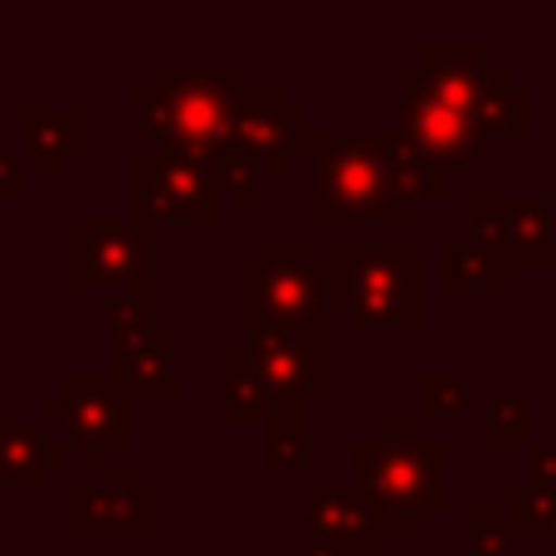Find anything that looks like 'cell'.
Returning a JSON list of instances; mask_svg holds the SVG:
<instances>
[{
	"label": "cell",
	"instance_id": "1",
	"mask_svg": "<svg viewBox=\"0 0 556 556\" xmlns=\"http://www.w3.org/2000/svg\"><path fill=\"white\" fill-rule=\"evenodd\" d=\"M307 156H313V195H307L313 225H420L425 201L401 181L376 132H317Z\"/></svg>",
	"mask_w": 556,
	"mask_h": 556
},
{
	"label": "cell",
	"instance_id": "2",
	"mask_svg": "<svg viewBox=\"0 0 556 556\" xmlns=\"http://www.w3.org/2000/svg\"><path fill=\"white\" fill-rule=\"evenodd\" d=\"M244 98L240 64H156L132 88V117L156 142H181L220 156L235 137V108Z\"/></svg>",
	"mask_w": 556,
	"mask_h": 556
},
{
	"label": "cell",
	"instance_id": "3",
	"mask_svg": "<svg viewBox=\"0 0 556 556\" xmlns=\"http://www.w3.org/2000/svg\"><path fill=\"white\" fill-rule=\"evenodd\" d=\"M352 464L381 538H410L434 508H444V444L425 440L420 420H381L376 440L352 450Z\"/></svg>",
	"mask_w": 556,
	"mask_h": 556
},
{
	"label": "cell",
	"instance_id": "4",
	"mask_svg": "<svg viewBox=\"0 0 556 556\" xmlns=\"http://www.w3.org/2000/svg\"><path fill=\"white\" fill-rule=\"evenodd\" d=\"M332 313L356 327H391L415 337L425 327V254L420 244H332L327 250Z\"/></svg>",
	"mask_w": 556,
	"mask_h": 556
},
{
	"label": "cell",
	"instance_id": "5",
	"mask_svg": "<svg viewBox=\"0 0 556 556\" xmlns=\"http://www.w3.org/2000/svg\"><path fill=\"white\" fill-rule=\"evenodd\" d=\"M395 78L425 88L454 113L473 117L489 137L532 132V93L513 84V74L503 64H493L483 45H425L415 64L395 68Z\"/></svg>",
	"mask_w": 556,
	"mask_h": 556
},
{
	"label": "cell",
	"instance_id": "6",
	"mask_svg": "<svg viewBox=\"0 0 556 556\" xmlns=\"http://www.w3.org/2000/svg\"><path fill=\"white\" fill-rule=\"evenodd\" d=\"M332 293L307 244H269L260 264L240 274V327L264 332H327L332 337Z\"/></svg>",
	"mask_w": 556,
	"mask_h": 556
},
{
	"label": "cell",
	"instance_id": "7",
	"mask_svg": "<svg viewBox=\"0 0 556 556\" xmlns=\"http://www.w3.org/2000/svg\"><path fill=\"white\" fill-rule=\"evenodd\" d=\"M225 215L220 156L201 147L162 142L132 156V225H215Z\"/></svg>",
	"mask_w": 556,
	"mask_h": 556
},
{
	"label": "cell",
	"instance_id": "8",
	"mask_svg": "<svg viewBox=\"0 0 556 556\" xmlns=\"http://www.w3.org/2000/svg\"><path fill=\"white\" fill-rule=\"evenodd\" d=\"M93 283L156 303V235L132 220H68L64 288L84 293Z\"/></svg>",
	"mask_w": 556,
	"mask_h": 556
},
{
	"label": "cell",
	"instance_id": "9",
	"mask_svg": "<svg viewBox=\"0 0 556 556\" xmlns=\"http://www.w3.org/2000/svg\"><path fill=\"white\" fill-rule=\"evenodd\" d=\"M39 430H59L64 444H84L88 469H113V450L137 440L132 401L108 376H68L64 391L39 401Z\"/></svg>",
	"mask_w": 556,
	"mask_h": 556
},
{
	"label": "cell",
	"instance_id": "10",
	"mask_svg": "<svg viewBox=\"0 0 556 556\" xmlns=\"http://www.w3.org/2000/svg\"><path fill=\"white\" fill-rule=\"evenodd\" d=\"M469 240L493 250L513 274L518 269H552L556 264V215L542 201H464Z\"/></svg>",
	"mask_w": 556,
	"mask_h": 556
},
{
	"label": "cell",
	"instance_id": "11",
	"mask_svg": "<svg viewBox=\"0 0 556 556\" xmlns=\"http://www.w3.org/2000/svg\"><path fill=\"white\" fill-rule=\"evenodd\" d=\"M313 117L307 108H293L288 88H244L240 108H235V137L230 147L240 152L260 156L264 172L274 176H288L293 156H307L313 152Z\"/></svg>",
	"mask_w": 556,
	"mask_h": 556
},
{
	"label": "cell",
	"instance_id": "12",
	"mask_svg": "<svg viewBox=\"0 0 556 556\" xmlns=\"http://www.w3.org/2000/svg\"><path fill=\"white\" fill-rule=\"evenodd\" d=\"M250 362L274 401H327L332 395V337L264 332L250 337Z\"/></svg>",
	"mask_w": 556,
	"mask_h": 556
},
{
	"label": "cell",
	"instance_id": "13",
	"mask_svg": "<svg viewBox=\"0 0 556 556\" xmlns=\"http://www.w3.org/2000/svg\"><path fill=\"white\" fill-rule=\"evenodd\" d=\"M395 84H401V78H395ZM395 132L410 137V142L420 147V152L430 156V162L440 166L444 176L464 172V166H469L473 156H479L483 147L493 142V137L483 132L473 117L444 108L440 98H430L425 88H415V84H401V103H395Z\"/></svg>",
	"mask_w": 556,
	"mask_h": 556
},
{
	"label": "cell",
	"instance_id": "14",
	"mask_svg": "<svg viewBox=\"0 0 556 556\" xmlns=\"http://www.w3.org/2000/svg\"><path fill=\"white\" fill-rule=\"evenodd\" d=\"M64 528L74 538H152L156 532V493L132 489H68L64 493Z\"/></svg>",
	"mask_w": 556,
	"mask_h": 556
},
{
	"label": "cell",
	"instance_id": "15",
	"mask_svg": "<svg viewBox=\"0 0 556 556\" xmlns=\"http://www.w3.org/2000/svg\"><path fill=\"white\" fill-rule=\"evenodd\" d=\"M307 542L342 547L352 556L381 552V528H376L371 498L362 489H313L307 493Z\"/></svg>",
	"mask_w": 556,
	"mask_h": 556
},
{
	"label": "cell",
	"instance_id": "16",
	"mask_svg": "<svg viewBox=\"0 0 556 556\" xmlns=\"http://www.w3.org/2000/svg\"><path fill=\"white\" fill-rule=\"evenodd\" d=\"M176 352H181V337L156 332V337H147L142 346H132V352L108 356V381H113L127 401H176V395H181Z\"/></svg>",
	"mask_w": 556,
	"mask_h": 556
},
{
	"label": "cell",
	"instance_id": "17",
	"mask_svg": "<svg viewBox=\"0 0 556 556\" xmlns=\"http://www.w3.org/2000/svg\"><path fill=\"white\" fill-rule=\"evenodd\" d=\"M20 137H25L29 156H39V172L49 181H59L68 172V162L88 152V113L84 108H68V113L25 108L20 113Z\"/></svg>",
	"mask_w": 556,
	"mask_h": 556
},
{
	"label": "cell",
	"instance_id": "18",
	"mask_svg": "<svg viewBox=\"0 0 556 556\" xmlns=\"http://www.w3.org/2000/svg\"><path fill=\"white\" fill-rule=\"evenodd\" d=\"M68 459V444L54 440L45 430H29V425H10L5 430V454H0V489H20L35 493L45 483L49 469Z\"/></svg>",
	"mask_w": 556,
	"mask_h": 556
},
{
	"label": "cell",
	"instance_id": "19",
	"mask_svg": "<svg viewBox=\"0 0 556 556\" xmlns=\"http://www.w3.org/2000/svg\"><path fill=\"white\" fill-rule=\"evenodd\" d=\"M440 283L450 288V293H469V288H479V293H503V288L513 283V269L493 250H483L479 240H450L440 250Z\"/></svg>",
	"mask_w": 556,
	"mask_h": 556
},
{
	"label": "cell",
	"instance_id": "20",
	"mask_svg": "<svg viewBox=\"0 0 556 556\" xmlns=\"http://www.w3.org/2000/svg\"><path fill=\"white\" fill-rule=\"evenodd\" d=\"M274 410V395L264 391L250 352L220 356V420L225 425H264Z\"/></svg>",
	"mask_w": 556,
	"mask_h": 556
},
{
	"label": "cell",
	"instance_id": "21",
	"mask_svg": "<svg viewBox=\"0 0 556 556\" xmlns=\"http://www.w3.org/2000/svg\"><path fill=\"white\" fill-rule=\"evenodd\" d=\"M313 405L307 401H274L269 420H264V459L274 469H307L313 459Z\"/></svg>",
	"mask_w": 556,
	"mask_h": 556
},
{
	"label": "cell",
	"instance_id": "22",
	"mask_svg": "<svg viewBox=\"0 0 556 556\" xmlns=\"http://www.w3.org/2000/svg\"><path fill=\"white\" fill-rule=\"evenodd\" d=\"M376 142H381V152L391 156V166L401 172V181L410 186V191L420 195L425 205L440 201V195H444V172L420 152V147L410 142V137H401V132H376Z\"/></svg>",
	"mask_w": 556,
	"mask_h": 556
},
{
	"label": "cell",
	"instance_id": "23",
	"mask_svg": "<svg viewBox=\"0 0 556 556\" xmlns=\"http://www.w3.org/2000/svg\"><path fill=\"white\" fill-rule=\"evenodd\" d=\"M483 440L493 450H518V444H532V410L522 395H493L483 405Z\"/></svg>",
	"mask_w": 556,
	"mask_h": 556
},
{
	"label": "cell",
	"instance_id": "24",
	"mask_svg": "<svg viewBox=\"0 0 556 556\" xmlns=\"http://www.w3.org/2000/svg\"><path fill=\"white\" fill-rule=\"evenodd\" d=\"M108 332H113V352H132V346H142L147 337H156L152 298L113 293V303H108Z\"/></svg>",
	"mask_w": 556,
	"mask_h": 556
},
{
	"label": "cell",
	"instance_id": "25",
	"mask_svg": "<svg viewBox=\"0 0 556 556\" xmlns=\"http://www.w3.org/2000/svg\"><path fill=\"white\" fill-rule=\"evenodd\" d=\"M269 181L274 176L264 172L260 156L240 152V147H225L220 152V191L230 195V201H264V195H269Z\"/></svg>",
	"mask_w": 556,
	"mask_h": 556
},
{
	"label": "cell",
	"instance_id": "26",
	"mask_svg": "<svg viewBox=\"0 0 556 556\" xmlns=\"http://www.w3.org/2000/svg\"><path fill=\"white\" fill-rule=\"evenodd\" d=\"M469 410V381L464 376H425L420 381V425L459 420Z\"/></svg>",
	"mask_w": 556,
	"mask_h": 556
},
{
	"label": "cell",
	"instance_id": "27",
	"mask_svg": "<svg viewBox=\"0 0 556 556\" xmlns=\"http://www.w3.org/2000/svg\"><path fill=\"white\" fill-rule=\"evenodd\" d=\"M508 522L513 532H556V489H538V483H522L508 493Z\"/></svg>",
	"mask_w": 556,
	"mask_h": 556
},
{
	"label": "cell",
	"instance_id": "28",
	"mask_svg": "<svg viewBox=\"0 0 556 556\" xmlns=\"http://www.w3.org/2000/svg\"><path fill=\"white\" fill-rule=\"evenodd\" d=\"M464 556H513V522L508 513H464Z\"/></svg>",
	"mask_w": 556,
	"mask_h": 556
},
{
	"label": "cell",
	"instance_id": "29",
	"mask_svg": "<svg viewBox=\"0 0 556 556\" xmlns=\"http://www.w3.org/2000/svg\"><path fill=\"white\" fill-rule=\"evenodd\" d=\"M25 195V166L10 152H0V201H20Z\"/></svg>",
	"mask_w": 556,
	"mask_h": 556
},
{
	"label": "cell",
	"instance_id": "30",
	"mask_svg": "<svg viewBox=\"0 0 556 556\" xmlns=\"http://www.w3.org/2000/svg\"><path fill=\"white\" fill-rule=\"evenodd\" d=\"M532 483L538 489H556V444H538L532 450Z\"/></svg>",
	"mask_w": 556,
	"mask_h": 556
},
{
	"label": "cell",
	"instance_id": "31",
	"mask_svg": "<svg viewBox=\"0 0 556 556\" xmlns=\"http://www.w3.org/2000/svg\"><path fill=\"white\" fill-rule=\"evenodd\" d=\"M288 556H352V552H342V547H323V542H307V547H298V552H288Z\"/></svg>",
	"mask_w": 556,
	"mask_h": 556
},
{
	"label": "cell",
	"instance_id": "32",
	"mask_svg": "<svg viewBox=\"0 0 556 556\" xmlns=\"http://www.w3.org/2000/svg\"><path fill=\"white\" fill-rule=\"evenodd\" d=\"M5 430H10V425H5V420H0V454H5Z\"/></svg>",
	"mask_w": 556,
	"mask_h": 556
},
{
	"label": "cell",
	"instance_id": "33",
	"mask_svg": "<svg viewBox=\"0 0 556 556\" xmlns=\"http://www.w3.org/2000/svg\"><path fill=\"white\" fill-rule=\"evenodd\" d=\"M45 556H84V552H45Z\"/></svg>",
	"mask_w": 556,
	"mask_h": 556
},
{
	"label": "cell",
	"instance_id": "34",
	"mask_svg": "<svg viewBox=\"0 0 556 556\" xmlns=\"http://www.w3.org/2000/svg\"><path fill=\"white\" fill-rule=\"evenodd\" d=\"M113 556H152V552H113Z\"/></svg>",
	"mask_w": 556,
	"mask_h": 556
},
{
	"label": "cell",
	"instance_id": "35",
	"mask_svg": "<svg viewBox=\"0 0 556 556\" xmlns=\"http://www.w3.org/2000/svg\"><path fill=\"white\" fill-rule=\"evenodd\" d=\"M0 556H20V552H0Z\"/></svg>",
	"mask_w": 556,
	"mask_h": 556
},
{
	"label": "cell",
	"instance_id": "36",
	"mask_svg": "<svg viewBox=\"0 0 556 556\" xmlns=\"http://www.w3.org/2000/svg\"><path fill=\"white\" fill-rule=\"evenodd\" d=\"M552 547H556V532H552Z\"/></svg>",
	"mask_w": 556,
	"mask_h": 556
}]
</instances>
